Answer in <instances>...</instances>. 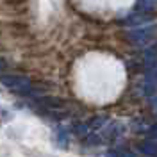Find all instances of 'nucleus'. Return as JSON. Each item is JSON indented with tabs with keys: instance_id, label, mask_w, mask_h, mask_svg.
Here are the masks:
<instances>
[{
	"instance_id": "f257e3e1",
	"label": "nucleus",
	"mask_w": 157,
	"mask_h": 157,
	"mask_svg": "<svg viewBox=\"0 0 157 157\" xmlns=\"http://www.w3.org/2000/svg\"><path fill=\"white\" fill-rule=\"evenodd\" d=\"M157 38V23H145L139 29L127 32V39L134 45H150Z\"/></svg>"
},
{
	"instance_id": "f03ea898",
	"label": "nucleus",
	"mask_w": 157,
	"mask_h": 157,
	"mask_svg": "<svg viewBox=\"0 0 157 157\" xmlns=\"http://www.w3.org/2000/svg\"><path fill=\"white\" fill-rule=\"evenodd\" d=\"M0 84L13 91V93H27L32 88V82L23 75H2Z\"/></svg>"
},
{
	"instance_id": "7ed1b4c3",
	"label": "nucleus",
	"mask_w": 157,
	"mask_h": 157,
	"mask_svg": "<svg viewBox=\"0 0 157 157\" xmlns=\"http://www.w3.org/2000/svg\"><path fill=\"white\" fill-rule=\"evenodd\" d=\"M121 130H123V125L121 123H111L104 132H102V137H100V141H113V139H116L120 134H121Z\"/></svg>"
},
{
	"instance_id": "20e7f679",
	"label": "nucleus",
	"mask_w": 157,
	"mask_h": 157,
	"mask_svg": "<svg viewBox=\"0 0 157 157\" xmlns=\"http://www.w3.org/2000/svg\"><path fill=\"white\" fill-rule=\"evenodd\" d=\"M136 9L145 14H154L157 13V0H137Z\"/></svg>"
},
{
	"instance_id": "39448f33",
	"label": "nucleus",
	"mask_w": 157,
	"mask_h": 157,
	"mask_svg": "<svg viewBox=\"0 0 157 157\" xmlns=\"http://www.w3.org/2000/svg\"><path fill=\"white\" fill-rule=\"evenodd\" d=\"M150 21H152V16L145 14V13L134 14V16H127L125 20H121V23H125V25H145V23H150Z\"/></svg>"
},
{
	"instance_id": "423d86ee",
	"label": "nucleus",
	"mask_w": 157,
	"mask_h": 157,
	"mask_svg": "<svg viewBox=\"0 0 157 157\" xmlns=\"http://www.w3.org/2000/svg\"><path fill=\"white\" fill-rule=\"evenodd\" d=\"M139 150L148 157H157V141H152V139L141 141L139 143Z\"/></svg>"
},
{
	"instance_id": "0eeeda50",
	"label": "nucleus",
	"mask_w": 157,
	"mask_h": 157,
	"mask_svg": "<svg viewBox=\"0 0 157 157\" xmlns=\"http://www.w3.org/2000/svg\"><path fill=\"white\" fill-rule=\"evenodd\" d=\"M155 63H157V45H154L145 52V68L150 70Z\"/></svg>"
},
{
	"instance_id": "6e6552de",
	"label": "nucleus",
	"mask_w": 157,
	"mask_h": 157,
	"mask_svg": "<svg viewBox=\"0 0 157 157\" xmlns=\"http://www.w3.org/2000/svg\"><path fill=\"white\" fill-rule=\"evenodd\" d=\"M105 157H134L130 152H125V150H109Z\"/></svg>"
},
{
	"instance_id": "1a4fd4ad",
	"label": "nucleus",
	"mask_w": 157,
	"mask_h": 157,
	"mask_svg": "<svg viewBox=\"0 0 157 157\" xmlns=\"http://www.w3.org/2000/svg\"><path fill=\"white\" fill-rule=\"evenodd\" d=\"M6 68V63H4V59H0V70Z\"/></svg>"
},
{
	"instance_id": "9d476101",
	"label": "nucleus",
	"mask_w": 157,
	"mask_h": 157,
	"mask_svg": "<svg viewBox=\"0 0 157 157\" xmlns=\"http://www.w3.org/2000/svg\"><path fill=\"white\" fill-rule=\"evenodd\" d=\"M152 132H154V134L157 136V127H154V128H152Z\"/></svg>"
}]
</instances>
